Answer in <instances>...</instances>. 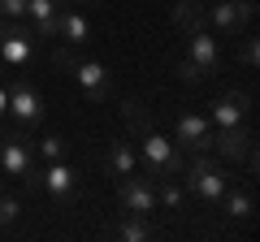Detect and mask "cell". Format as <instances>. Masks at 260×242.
<instances>
[{"mask_svg":"<svg viewBox=\"0 0 260 242\" xmlns=\"http://www.w3.org/2000/svg\"><path fill=\"white\" fill-rule=\"evenodd\" d=\"M174 74L182 78L186 87H200V83H204V69H200V65H191L186 56H182V61H178V65H174Z\"/></svg>","mask_w":260,"mask_h":242,"instance_id":"obj_24","label":"cell"},{"mask_svg":"<svg viewBox=\"0 0 260 242\" xmlns=\"http://www.w3.org/2000/svg\"><path fill=\"white\" fill-rule=\"evenodd\" d=\"M9 117L18 126H39L44 121V95L26 78H9Z\"/></svg>","mask_w":260,"mask_h":242,"instance_id":"obj_8","label":"cell"},{"mask_svg":"<svg viewBox=\"0 0 260 242\" xmlns=\"http://www.w3.org/2000/svg\"><path fill=\"white\" fill-rule=\"evenodd\" d=\"M174 143L186 151H213V121L204 112H182L178 130H174Z\"/></svg>","mask_w":260,"mask_h":242,"instance_id":"obj_11","label":"cell"},{"mask_svg":"<svg viewBox=\"0 0 260 242\" xmlns=\"http://www.w3.org/2000/svg\"><path fill=\"white\" fill-rule=\"evenodd\" d=\"M139 165L148 177H182V151H178V143H169L165 134L148 130L139 134Z\"/></svg>","mask_w":260,"mask_h":242,"instance_id":"obj_3","label":"cell"},{"mask_svg":"<svg viewBox=\"0 0 260 242\" xmlns=\"http://www.w3.org/2000/svg\"><path fill=\"white\" fill-rule=\"evenodd\" d=\"M247 108H251V100H247V95L225 91V95H217V100L208 104V112H204V117L213 121V130H230V126H247Z\"/></svg>","mask_w":260,"mask_h":242,"instance_id":"obj_12","label":"cell"},{"mask_svg":"<svg viewBox=\"0 0 260 242\" xmlns=\"http://www.w3.org/2000/svg\"><path fill=\"white\" fill-rule=\"evenodd\" d=\"M186 61L204 69V78H213L217 69H221V39H217L213 30H195V35H186Z\"/></svg>","mask_w":260,"mask_h":242,"instance_id":"obj_13","label":"cell"},{"mask_svg":"<svg viewBox=\"0 0 260 242\" xmlns=\"http://www.w3.org/2000/svg\"><path fill=\"white\" fill-rule=\"evenodd\" d=\"M117 204L121 212H135V216H156V177L139 173H126L117 177Z\"/></svg>","mask_w":260,"mask_h":242,"instance_id":"obj_5","label":"cell"},{"mask_svg":"<svg viewBox=\"0 0 260 242\" xmlns=\"http://www.w3.org/2000/svg\"><path fill=\"white\" fill-rule=\"evenodd\" d=\"M70 74H74V83L83 87V95H87L91 104H104V100H109L113 83H109V69H104L100 61H83V56H74Z\"/></svg>","mask_w":260,"mask_h":242,"instance_id":"obj_10","label":"cell"},{"mask_svg":"<svg viewBox=\"0 0 260 242\" xmlns=\"http://www.w3.org/2000/svg\"><path fill=\"white\" fill-rule=\"evenodd\" d=\"M0 18L5 22H26V0H0Z\"/></svg>","mask_w":260,"mask_h":242,"instance_id":"obj_25","label":"cell"},{"mask_svg":"<svg viewBox=\"0 0 260 242\" xmlns=\"http://www.w3.org/2000/svg\"><path fill=\"white\" fill-rule=\"evenodd\" d=\"M39 173V190H48L52 195V204H74V195H78V173L65 160H48L44 169H35Z\"/></svg>","mask_w":260,"mask_h":242,"instance_id":"obj_7","label":"cell"},{"mask_svg":"<svg viewBox=\"0 0 260 242\" xmlns=\"http://www.w3.org/2000/svg\"><path fill=\"white\" fill-rule=\"evenodd\" d=\"M186 204V186L178 177H160L156 182V208H169V212H182Z\"/></svg>","mask_w":260,"mask_h":242,"instance_id":"obj_20","label":"cell"},{"mask_svg":"<svg viewBox=\"0 0 260 242\" xmlns=\"http://www.w3.org/2000/svg\"><path fill=\"white\" fill-rule=\"evenodd\" d=\"M26 22H30V35H39V39H56L61 0H26Z\"/></svg>","mask_w":260,"mask_h":242,"instance_id":"obj_14","label":"cell"},{"mask_svg":"<svg viewBox=\"0 0 260 242\" xmlns=\"http://www.w3.org/2000/svg\"><path fill=\"white\" fill-rule=\"evenodd\" d=\"M239 56H243V69H256V35H243Z\"/></svg>","mask_w":260,"mask_h":242,"instance_id":"obj_26","label":"cell"},{"mask_svg":"<svg viewBox=\"0 0 260 242\" xmlns=\"http://www.w3.org/2000/svg\"><path fill=\"white\" fill-rule=\"evenodd\" d=\"M22 216V199L18 195H5V190H0V225H13Z\"/></svg>","mask_w":260,"mask_h":242,"instance_id":"obj_23","label":"cell"},{"mask_svg":"<svg viewBox=\"0 0 260 242\" xmlns=\"http://www.w3.org/2000/svg\"><path fill=\"white\" fill-rule=\"evenodd\" d=\"M251 18H256V5H251V0H213V5H208V30H213L217 39L243 35V30L251 26Z\"/></svg>","mask_w":260,"mask_h":242,"instance_id":"obj_4","label":"cell"},{"mask_svg":"<svg viewBox=\"0 0 260 242\" xmlns=\"http://www.w3.org/2000/svg\"><path fill=\"white\" fill-rule=\"evenodd\" d=\"M56 39L70 48H83L87 39H91V22H87L83 9H74V5H61V22H56Z\"/></svg>","mask_w":260,"mask_h":242,"instance_id":"obj_15","label":"cell"},{"mask_svg":"<svg viewBox=\"0 0 260 242\" xmlns=\"http://www.w3.org/2000/svg\"><path fill=\"white\" fill-rule=\"evenodd\" d=\"M0 35H5V18H0Z\"/></svg>","mask_w":260,"mask_h":242,"instance_id":"obj_28","label":"cell"},{"mask_svg":"<svg viewBox=\"0 0 260 242\" xmlns=\"http://www.w3.org/2000/svg\"><path fill=\"white\" fill-rule=\"evenodd\" d=\"M104 169H109V177H126V173H139V151L130 147V143L113 139L109 143V156H104Z\"/></svg>","mask_w":260,"mask_h":242,"instance_id":"obj_17","label":"cell"},{"mask_svg":"<svg viewBox=\"0 0 260 242\" xmlns=\"http://www.w3.org/2000/svg\"><path fill=\"white\" fill-rule=\"evenodd\" d=\"M121 126H126L130 134H148V130H156L152 108H148L143 100H121Z\"/></svg>","mask_w":260,"mask_h":242,"instance_id":"obj_19","label":"cell"},{"mask_svg":"<svg viewBox=\"0 0 260 242\" xmlns=\"http://www.w3.org/2000/svg\"><path fill=\"white\" fill-rule=\"evenodd\" d=\"M117 238H126V242H143V238H152V225H148V216H135V212H126V221L117 225Z\"/></svg>","mask_w":260,"mask_h":242,"instance_id":"obj_21","label":"cell"},{"mask_svg":"<svg viewBox=\"0 0 260 242\" xmlns=\"http://www.w3.org/2000/svg\"><path fill=\"white\" fill-rule=\"evenodd\" d=\"M256 147V134L247 126H230V130H213V151L221 165H243L247 151Z\"/></svg>","mask_w":260,"mask_h":242,"instance_id":"obj_9","label":"cell"},{"mask_svg":"<svg viewBox=\"0 0 260 242\" xmlns=\"http://www.w3.org/2000/svg\"><path fill=\"white\" fill-rule=\"evenodd\" d=\"M182 186L200 204H217L225 195V186H230V165H221L213 151H195L191 165H182Z\"/></svg>","mask_w":260,"mask_h":242,"instance_id":"obj_1","label":"cell"},{"mask_svg":"<svg viewBox=\"0 0 260 242\" xmlns=\"http://www.w3.org/2000/svg\"><path fill=\"white\" fill-rule=\"evenodd\" d=\"M35 56V35H30L26 22H5V35H0V65L9 69H22Z\"/></svg>","mask_w":260,"mask_h":242,"instance_id":"obj_6","label":"cell"},{"mask_svg":"<svg viewBox=\"0 0 260 242\" xmlns=\"http://www.w3.org/2000/svg\"><path fill=\"white\" fill-rule=\"evenodd\" d=\"M174 26L182 30V35L208 30V5H204V0H178V5H174Z\"/></svg>","mask_w":260,"mask_h":242,"instance_id":"obj_16","label":"cell"},{"mask_svg":"<svg viewBox=\"0 0 260 242\" xmlns=\"http://www.w3.org/2000/svg\"><path fill=\"white\" fill-rule=\"evenodd\" d=\"M217 204H221V212L230 216V221H251V216H256V195H251V186H225V195L217 199Z\"/></svg>","mask_w":260,"mask_h":242,"instance_id":"obj_18","label":"cell"},{"mask_svg":"<svg viewBox=\"0 0 260 242\" xmlns=\"http://www.w3.org/2000/svg\"><path fill=\"white\" fill-rule=\"evenodd\" d=\"M35 151H39L44 160H65V156H70V143H65L61 134H48V139L35 143Z\"/></svg>","mask_w":260,"mask_h":242,"instance_id":"obj_22","label":"cell"},{"mask_svg":"<svg viewBox=\"0 0 260 242\" xmlns=\"http://www.w3.org/2000/svg\"><path fill=\"white\" fill-rule=\"evenodd\" d=\"M30 173H35V139H30V126L0 130V177L26 182Z\"/></svg>","mask_w":260,"mask_h":242,"instance_id":"obj_2","label":"cell"},{"mask_svg":"<svg viewBox=\"0 0 260 242\" xmlns=\"http://www.w3.org/2000/svg\"><path fill=\"white\" fill-rule=\"evenodd\" d=\"M65 5H74V9H87V5H104V0H65Z\"/></svg>","mask_w":260,"mask_h":242,"instance_id":"obj_27","label":"cell"}]
</instances>
